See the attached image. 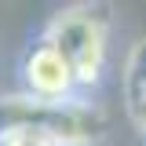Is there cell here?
Returning a JSON list of instances; mask_svg holds the SVG:
<instances>
[{"instance_id": "5", "label": "cell", "mask_w": 146, "mask_h": 146, "mask_svg": "<svg viewBox=\"0 0 146 146\" xmlns=\"http://www.w3.org/2000/svg\"><path fill=\"white\" fill-rule=\"evenodd\" d=\"M4 146H58L51 135L36 131V128H0Z\"/></svg>"}, {"instance_id": "6", "label": "cell", "mask_w": 146, "mask_h": 146, "mask_svg": "<svg viewBox=\"0 0 146 146\" xmlns=\"http://www.w3.org/2000/svg\"><path fill=\"white\" fill-rule=\"evenodd\" d=\"M0 146H4V135H0Z\"/></svg>"}, {"instance_id": "4", "label": "cell", "mask_w": 146, "mask_h": 146, "mask_svg": "<svg viewBox=\"0 0 146 146\" xmlns=\"http://www.w3.org/2000/svg\"><path fill=\"white\" fill-rule=\"evenodd\" d=\"M121 106L135 131L146 139V36H139L121 66Z\"/></svg>"}, {"instance_id": "2", "label": "cell", "mask_w": 146, "mask_h": 146, "mask_svg": "<svg viewBox=\"0 0 146 146\" xmlns=\"http://www.w3.org/2000/svg\"><path fill=\"white\" fill-rule=\"evenodd\" d=\"M0 128H36V131L51 135L58 146H88L102 128V113L88 99L36 102L18 91V95L0 99Z\"/></svg>"}, {"instance_id": "3", "label": "cell", "mask_w": 146, "mask_h": 146, "mask_svg": "<svg viewBox=\"0 0 146 146\" xmlns=\"http://www.w3.org/2000/svg\"><path fill=\"white\" fill-rule=\"evenodd\" d=\"M18 80H22V95H29L36 102H77V99H88L80 91V84H77V73H73L70 58L48 36H36L22 51Z\"/></svg>"}, {"instance_id": "1", "label": "cell", "mask_w": 146, "mask_h": 146, "mask_svg": "<svg viewBox=\"0 0 146 146\" xmlns=\"http://www.w3.org/2000/svg\"><path fill=\"white\" fill-rule=\"evenodd\" d=\"M40 36H48L70 58L84 95L102 84L106 66H110V15H106V7L70 4V7H62V11H55L48 18Z\"/></svg>"}]
</instances>
